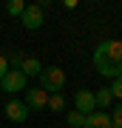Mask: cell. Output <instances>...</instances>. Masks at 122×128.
Listing matches in <instances>:
<instances>
[{
    "mask_svg": "<svg viewBox=\"0 0 122 128\" xmlns=\"http://www.w3.org/2000/svg\"><path fill=\"white\" fill-rule=\"evenodd\" d=\"M91 60H94V68L100 71L102 77L117 80L122 74V40H105V43H100V46L94 48V54H91Z\"/></svg>",
    "mask_w": 122,
    "mask_h": 128,
    "instance_id": "cell-1",
    "label": "cell"
},
{
    "mask_svg": "<svg viewBox=\"0 0 122 128\" xmlns=\"http://www.w3.org/2000/svg\"><path fill=\"white\" fill-rule=\"evenodd\" d=\"M65 86V71L60 66H43L40 71V88L45 94H60Z\"/></svg>",
    "mask_w": 122,
    "mask_h": 128,
    "instance_id": "cell-2",
    "label": "cell"
},
{
    "mask_svg": "<svg viewBox=\"0 0 122 128\" xmlns=\"http://www.w3.org/2000/svg\"><path fill=\"white\" fill-rule=\"evenodd\" d=\"M0 88H3V91H9V94L26 91V88H28V77H26L20 68H9V74L0 80Z\"/></svg>",
    "mask_w": 122,
    "mask_h": 128,
    "instance_id": "cell-3",
    "label": "cell"
},
{
    "mask_svg": "<svg viewBox=\"0 0 122 128\" xmlns=\"http://www.w3.org/2000/svg\"><path fill=\"white\" fill-rule=\"evenodd\" d=\"M20 23L26 26L28 32H37V28L45 23V12H43L37 3H34V6H26V12L20 14Z\"/></svg>",
    "mask_w": 122,
    "mask_h": 128,
    "instance_id": "cell-4",
    "label": "cell"
},
{
    "mask_svg": "<svg viewBox=\"0 0 122 128\" xmlns=\"http://www.w3.org/2000/svg\"><path fill=\"white\" fill-rule=\"evenodd\" d=\"M74 111H80V114H94L97 111V102H94V91L91 88H80L77 94H74Z\"/></svg>",
    "mask_w": 122,
    "mask_h": 128,
    "instance_id": "cell-5",
    "label": "cell"
},
{
    "mask_svg": "<svg viewBox=\"0 0 122 128\" xmlns=\"http://www.w3.org/2000/svg\"><path fill=\"white\" fill-rule=\"evenodd\" d=\"M23 94H26V100H23V102H26L28 111H43L45 105H48V94H45L43 88H26Z\"/></svg>",
    "mask_w": 122,
    "mask_h": 128,
    "instance_id": "cell-6",
    "label": "cell"
},
{
    "mask_svg": "<svg viewBox=\"0 0 122 128\" xmlns=\"http://www.w3.org/2000/svg\"><path fill=\"white\" fill-rule=\"evenodd\" d=\"M6 117L11 120V122H26L28 120V108L23 100H9L6 102Z\"/></svg>",
    "mask_w": 122,
    "mask_h": 128,
    "instance_id": "cell-7",
    "label": "cell"
},
{
    "mask_svg": "<svg viewBox=\"0 0 122 128\" xmlns=\"http://www.w3.org/2000/svg\"><path fill=\"white\" fill-rule=\"evenodd\" d=\"M82 128H114V125H111V117L105 111H94V114L85 117V125Z\"/></svg>",
    "mask_w": 122,
    "mask_h": 128,
    "instance_id": "cell-8",
    "label": "cell"
},
{
    "mask_svg": "<svg viewBox=\"0 0 122 128\" xmlns=\"http://www.w3.org/2000/svg\"><path fill=\"white\" fill-rule=\"evenodd\" d=\"M20 71L26 74V77H40L43 63H40L37 57H26V60H23V66H20Z\"/></svg>",
    "mask_w": 122,
    "mask_h": 128,
    "instance_id": "cell-9",
    "label": "cell"
},
{
    "mask_svg": "<svg viewBox=\"0 0 122 128\" xmlns=\"http://www.w3.org/2000/svg\"><path fill=\"white\" fill-rule=\"evenodd\" d=\"M111 100H114L111 88H100V91H94V102H97V108H108Z\"/></svg>",
    "mask_w": 122,
    "mask_h": 128,
    "instance_id": "cell-10",
    "label": "cell"
},
{
    "mask_svg": "<svg viewBox=\"0 0 122 128\" xmlns=\"http://www.w3.org/2000/svg\"><path fill=\"white\" fill-rule=\"evenodd\" d=\"M65 120H68V128H82L85 125V114H80V111H68Z\"/></svg>",
    "mask_w": 122,
    "mask_h": 128,
    "instance_id": "cell-11",
    "label": "cell"
},
{
    "mask_svg": "<svg viewBox=\"0 0 122 128\" xmlns=\"http://www.w3.org/2000/svg\"><path fill=\"white\" fill-rule=\"evenodd\" d=\"M6 12H9L11 17H20V14L26 12V3H23V0H9V3H6Z\"/></svg>",
    "mask_w": 122,
    "mask_h": 128,
    "instance_id": "cell-12",
    "label": "cell"
},
{
    "mask_svg": "<svg viewBox=\"0 0 122 128\" xmlns=\"http://www.w3.org/2000/svg\"><path fill=\"white\" fill-rule=\"evenodd\" d=\"M45 108L63 111V108H65V97H63V94H48V105H45Z\"/></svg>",
    "mask_w": 122,
    "mask_h": 128,
    "instance_id": "cell-13",
    "label": "cell"
},
{
    "mask_svg": "<svg viewBox=\"0 0 122 128\" xmlns=\"http://www.w3.org/2000/svg\"><path fill=\"white\" fill-rule=\"evenodd\" d=\"M108 117H111V125L114 128H122V102L114 105V114H108Z\"/></svg>",
    "mask_w": 122,
    "mask_h": 128,
    "instance_id": "cell-14",
    "label": "cell"
},
{
    "mask_svg": "<svg viewBox=\"0 0 122 128\" xmlns=\"http://www.w3.org/2000/svg\"><path fill=\"white\" fill-rule=\"evenodd\" d=\"M111 94H114V97H119V100H122V74H119L117 80H114V86H111Z\"/></svg>",
    "mask_w": 122,
    "mask_h": 128,
    "instance_id": "cell-15",
    "label": "cell"
},
{
    "mask_svg": "<svg viewBox=\"0 0 122 128\" xmlns=\"http://www.w3.org/2000/svg\"><path fill=\"white\" fill-rule=\"evenodd\" d=\"M6 74H9V57H3V54H0V80H3Z\"/></svg>",
    "mask_w": 122,
    "mask_h": 128,
    "instance_id": "cell-16",
    "label": "cell"
}]
</instances>
